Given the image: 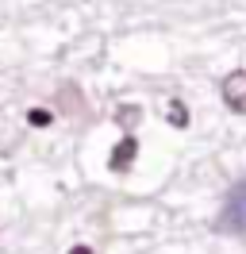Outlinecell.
Returning <instances> with one entry per match:
<instances>
[{"mask_svg": "<svg viewBox=\"0 0 246 254\" xmlns=\"http://www.w3.org/2000/svg\"><path fill=\"white\" fill-rule=\"evenodd\" d=\"M219 93H223V104H227L235 116H246V69L227 73L223 85H219Z\"/></svg>", "mask_w": 246, "mask_h": 254, "instance_id": "obj_1", "label": "cell"}, {"mask_svg": "<svg viewBox=\"0 0 246 254\" xmlns=\"http://www.w3.org/2000/svg\"><path fill=\"white\" fill-rule=\"evenodd\" d=\"M135 154H138V139L135 135H123L120 143H116V150H112V158H108V170L112 174H127L135 166Z\"/></svg>", "mask_w": 246, "mask_h": 254, "instance_id": "obj_2", "label": "cell"}, {"mask_svg": "<svg viewBox=\"0 0 246 254\" xmlns=\"http://www.w3.org/2000/svg\"><path fill=\"white\" fill-rule=\"evenodd\" d=\"M116 124L131 135V127L142 124V108H138V104H120V108H116Z\"/></svg>", "mask_w": 246, "mask_h": 254, "instance_id": "obj_3", "label": "cell"}, {"mask_svg": "<svg viewBox=\"0 0 246 254\" xmlns=\"http://www.w3.org/2000/svg\"><path fill=\"white\" fill-rule=\"evenodd\" d=\"M166 120L177 127V131H184V127H188V108H184V100H177V96L169 100V104H166Z\"/></svg>", "mask_w": 246, "mask_h": 254, "instance_id": "obj_4", "label": "cell"}, {"mask_svg": "<svg viewBox=\"0 0 246 254\" xmlns=\"http://www.w3.org/2000/svg\"><path fill=\"white\" fill-rule=\"evenodd\" d=\"M27 124L31 127H50V124H54V116H50L46 108H31L27 112Z\"/></svg>", "mask_w": 246, "mask_h": 254, "instance_id": "obj_5", "label": "cell"}, {"mask_svg": "<svg viewBox=\"0 0 246 254\" xmlns=\"http://www.w3.org/2000/svg\"><path fill=\"white\" fill-rule=\"evenodd\" d=\"M69 254H92V247H73Z\"/></svg>", "mask_w": 246, "mask_h": 254, "instance_id": "obj_6", "label": "cell"}]
</instances>
